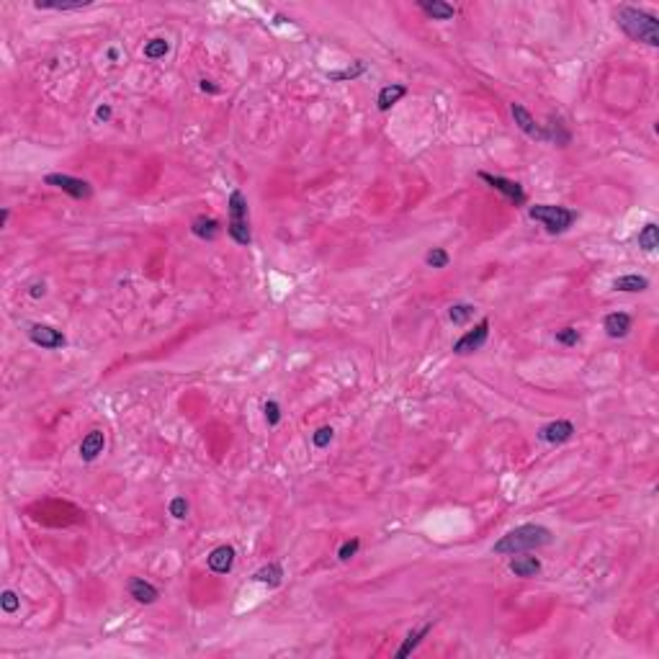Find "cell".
Listing matches in <instances>:
<instances>
[{"instance_id": "cell-1", "label": "cell", "mask_w": 659, "mask_h": 659, "mask_svg": "<svg viewBox=\"0 0 659 659\" xmlns=\"http://www.w3.org/2000/svg\"><path fill=\"white\" fill-rule=\"evenodd\" d=\"M613 19L629 39L641 41L647 47H659V19L654 13L634 8V6H618L613 10Z\"/></svg>"}, {"instance_id": "cell-2", "label": "cell", "mask_w": 659, "mask_h": 659, "mask_svg": "<svg viewBox=\"0 0 659 659\" xmlns=\"http://www.w3.org/2000/svg\"><path fill=\"white\" fill-rule=\"evenodd\" d=\"M554 541V533L546 525L538 523H523L518 528H512L510 533H505L500 541L494 543L492 551L497 556H512V554H523V551L543 549Z\"/></svg>"}, {"instance_id": "cell-3", "label": "cell", "mask_w": 659, "mask_h": 659, "mask_svg": "<svg viewBox=\"0 0 659 659\" xmlns=\"http://www.w3.org/2000/svg\"><path fill=\"white\" fill-rule=\"evenodd\" d=\"M227 211H229V222H227V235L235 240L237 245H250L253 242V232H250V207H247L245 193L235 188L229 198H227Z\"/></svg>"}, {"instance_id": "cell-4", "label": "cell", "mask_w": 659, "mask_h": 659, "mask_svg": "<svg viewBox=\"0 0 659 659\" xmlns=\"http://www.w3.org/2000/svg\"><path fill=\"white\" fill-rule=\"evenodd\" d=\"M528 217L533 222L546 227L549 235H564L574 222H577V211L569 207H559V204H533L528 209Z\"/></svg>"}, {"instance_id": "cell-5", "label": "cell", "mask_w": 659, "mask_h": 659, "mask_svg": "<svg viewBox=\"0 0 659 659\" xmlns=\"http://www.w3.org/2000/svg\"><path fill=\"white\" fill-rule=\"evenodd\" d=\"M44 183L52 188H59L62 193H67L70 198H78V201H88L93 196V186L88 180L67 176V173H50V176H44Z\"/></svg>"}, {"instance_id": "cell-6", "label": "cell", "mask_w": 659, "mask_h": 659, "mask_svg": "<svg viewBox=\"0 0 659 659\" xmlns=\"http://www.w3.org/2000/svg\"><path fill=\"white\" fill-rule=\"evenodd\" d=\"M479 178H482L490 188H494L497 193H502V196L510 201L512 207H523V204H525V191H523L521 183H515V180H510V178L492 176V173H487V170H482Z\"/></svg>"}, {"instance_id": "cell-7", "label": "cell", "mask_w": 659, "mask_h": 659, "mask_svg": "<svg viewBox=\"0 0 659 659\" xmlns=\"http://www.w3.org/2000/svg\"><path fill=\"white\" fill-rule=\"evenodd\" d=\"M487 337H490V320H482V322L474 327V330L463 333L461 337L453 343V353H456V355L477 353V351H482V348H484Z\"/></svg>"}, {"instance_id": "cell-8", "label": "cell", "mask_w": 659, "mask_h": 659, "mask_svg": "<svg viewBox=\"0 0 659 659\" xmlns=\"http://www.w3.org/2000/svg\"><path fill=\"white\" fill-rule=\"evenodd\" d=\"M29 340L34 345H39V348H44V351H59V348L67 345V337L59 330H54L50 325H39V322L29 327Z\"/></svg>"}, {"instance_id": "cell-9", "label": "cell", "mask_w": 659, "mask_h": 659, "mask_svg": "<svg viewBox=\"0 0 659 659\" xmlns=\"http://www.w3.org/2000/svg\"><path fill=\"white\" fill-rule=\"evenodd\" d=\"M574 433H577V428H574L569 420H551V423L541 425L536 435H538V441L551 443V446H559V443L572 441Z\"/></svg>"}, {"instance_id": "cell-10", "label": "cell", "mask_w": 659, "mask_h": 659, "mask_svg": "<svg viewBox=\"0 0 659 659\" xmlns=\"http://www.w3.org/2000/svg\"><path fill=\"white\" fill-rule=\"evenodd\" d=\"M510 114L515 118V124L521 129L523 134H528L531 139H538V142H546V129L531 116V111L525 109L523 103H510Z\"/></svg>"}, {"instance_id": "cell-11", "label": "cell", "mask_w": 659, "mask_h": 659, "mask_svg": "<svg viewBox=\"0 0 659 659\" xmlns=\"http://www.w3.org/2000/svg\"><path fill=\"white\" fill-rule=\"evenodd\" d=\"M235 559H237L235 546L222 543V546H217V549H214L207 556V564H209V569L214 572V574H229V572H232V567H235Z\"/></svg>"}, {"instance_id": "cell-12", "label": "cell", "mask_w": 659, "mask_h": 659, "mask_svg": "<svg viewBox=\"0 0 659 659\" xmlns=\"http://www.w3.org/2000/svg\"><path fill=\"white\" fill-rule=\"evenodd\" d=\"M508 567H510L512 574L521 577V580H531V577H538V574H541V559H538V556H528V554H512Z\"/></svg>"}, {"instance_id": "cell-13", "label": "cell", "mask_w": 659, "mask_h": 659, "mask_svg": "<svg viewBox=\"0 0 659 659\" xmlns=\"http://www.w3.org/2000/svg\"><path fill=\"white\" fill-rule=\"evenodd\" d=\"M129 595L137 603H142V605H152V603L160 598V590L152 582L145 580V577H132V580H129Z\"/></svg>"}, {"instance_id": "cell-14", "label": "cell", "mask_w": 659, "mask_h": 659, "mask_svg": "<svg viewBox=\"0 0 659 659\" xmlns=\"http://www.w3.org/2000/svg\"><path fill=\"white\" fill-rule=\"evenodd\" d=\"M603 330H605V335L613 337V340L626 337V335L631 333V315H626V312H610V315H605V320H603Z\"/></svg>"}, {"instance_id": "cell-15", "label": "cell", "mask_w": 659, "mask_h": 659, "mask_svg": "<svg viewBox=\"0 0 659 659\" xmlns=\"http://www.w3.org/2000/svg\"><path fill=\"white\" fill-rule=\"evenodd\" d=\"M103 448H106V435H103V430H90V433L83 438V443H80V459H83V461H96L101 453H103Z\"/></svg>"}, {"instance_id": "cell-16", "label": "cell", "mask_w": 659, "mask_h": 659, "mask_svg": "<svg viewBox=\"0 0 659 659\" xmlns=\"http://www.w3.org/2000/svg\"><path fill=\"white\" fill-rule=\"evenodd\" d=\"M417 8L433 21H451L456 16V8L451 3H443V0H417Z\"/></svg>"}, {"instance_id": "cell-17", "label": "cell", "mask_w": 659, "mask_h": 659, "mask_svg": "<svg viewBox=\"0 0 659 659\" xmlns=\"http://www.w3.org/2000/svg\"><path fill=\"white\" fill-rule=\"evenodd\" d=\"M253 580L271 587V590H275V587H281V582H284V567H281L278 561H268V564H263V567L253 574Z\"/></svg>"}, {"instance_id": "cell-18", "label": "cell", "mask_w": 659, "mask_h": 659, "mask_svg": "<svg viewBox=\"0 0 659 659\" xmlns=\"http://www.w3.org/2000/svg\"><path fill=\"white\" fill-rule=\"evenodd\" d=\"M404 96H407V85H402V83L384 85V88L379 90V96H376V109H379V111H389L394 103H399Z\"/></svg>"}, {"instance_id": "cell-19", "label": "cell", "mask_w": 659, "mask_h": 659, "mask_svg": "<svg viewBox=\"0 0 659 659\" xmlns=\"http://www.w3.org/2000/svg\"><path fill=\"white\" fill-rule=\"evenodd\" d=\"M613 289H616V291H623V294H641V291L649 289V278L639 273L618 275V278L613 281Z\"/></svg>"}, {"instance_id": "cell-20", "label": "cell", "mask_w": 659, "mask_h": 659, "mask_svg": "<svg viewBox=\"0 0 659 659\" xmlns=\"http://www.w3.org/2000/svg\"><path fill=\"white\" fill-rule=\"evenodd\" d=\"M430 631H433V620L423 623L420 629H412V631H410V634H407V639L402 641V647L397 649V657H399V659H402V657H410V654H412V651L417 649V647H420V641H423L425 636L430 634Z\"/></svg>"}, {"instance_id": "cell-21", "label": "cell", "mask_w": 659, "mask_h": 659, "mask_svg": "<svg viewBox=\"0 0 659 659\" xmlns=\"http://www.w3.org/2000/svg\"><path fill=\"white\" fill-rule=\"evenodd\" d=\"M219 222L214 217H207V214H201V217H196L193 222H191V232H193V237H198V240H217L219 235Z\"/></svg>"}, {"instance_id": "cell-22", "label": "cell", "mask_w": 659, "mask_h": 659, "mask_svg": "<svg viewBox=\"0 0 659 659\" xmlns=\"http://www.w3.org/2000/svg\"><path fill=\"white\" fill-rule=\"evenodd\" d=\"M546 142H551V145H559V147H567L572 142V134L569 129L564 127V121H561L559 116H549V124H546Z\"/></svg>"}, {"instance_id": "cell-23", "label": "cell", "mask_w": 659, "mask_h": 659, "mask_svg": "<svg viewBox=\"0 0 659 659\" xmlns=\"http://www.w3.org/2000/svg\"><path fill=\"white\" fill-rule=\"evenodd\" d=\"M366 72V62L364 59H355L353 65H348L345 70H335V72H327V78L335 80V83H348V80L361 78Z\"/></svg>"}, {"instance_id": "cell-24", "label": "cell", "mask_w": 659, "mask_h": 659, "mask_svg": "<svg viewBox=\"0 0 659 659\" xmlns=\"http://www.w3.org/2000/svg\"><path fill=\"white\" fill-rule=\"evenodd\" d=\"M639 247L644 250V253H654L659 247V227L654 224V222H649V224L641 227L639 232Z\"/></svg>"}, {"instance_id": "cell-25", "label": "cell", "mask_w": 659, "mask_h": 659, "mask_svg": "<svg viewBox=\"0 0 659 659\" xmlns=\"http://www.w3.org/2000/svg\"><path fill=\"white\" fill-rule=\"evenodd\" d=\"M474 312H477V306L474 304L459 302V304H453L451 309H448V320H451L453 325H466V322L474 317Z\"/></svg>"}, {"instance_id": "cell-26", "label": "cell", "mask_w": 659, "mask_h": 659, "mask_svg": "<svg viewBox=\"0 0 659 659\" xmlns=\"http://www.w3.org/2000/svg\"><path fill=\"white\" fill-rule=\"evenodd\" d=\"M93 3L90 0H75V3H47V0H36L34 8L36 10H80V8H90Z\"/></svg>"}, {"instance_id": "cell-27", "label": "cell", "mask_w": 659, "mask_h": 659, "mask_svg": "<svg viewBox=\"0 0 659 659\" xmlns=\"http://www.w3.org/2000/svg\"><path fill=\"white\" fill-rule=\"evenodd\" d=\"M170 52V41L163 39V36H158V39H149L147 44H145V57L147 59H163Z\"/></svg>"}, {"instance_id": "cell-28", "label": "cell", "mask_w": 659, "mask_h": 659, "mask_svg": "<svg viewBox=\"0 0 659 659\" xmlns=\"http://www.w3.org/2000/svg\"><path fill=\"white\" fill-rule=\"evenodd\" d=\"M425 263L430 268H448V263H451V255L443 250V247H433V250H428L425 253Z\"/></svg>"}, {"instance_id": "cell-29", "label": "cell", "mask_w": 659, "mask_h": 659, "mask_svg": "<svg viewBox=\"0 0 659 659\" xmlns=\"http://www.w3.org/2000/svg\"><path fill=\"white\" fill-rule=\"evenodd\" d=\"M554 337H556V343H559V345H564V348H572V345L580 343L582 335H580V330H577V327H561V330H556V335H554Z\"/></svg>"}, {"instance_id": "cell-30", "label": "cell", "mask_w": 659, "mask_h": 659, "mask_svg": "<svg viewBox=\"0 0 659 659\" xmlns=\"http://www.w3.org/2000/svg\"><path fill=\"white\" fill-rule=\"evenodd\" d=\"M167 512L176 518V521H186L188 518V500L186 497H173L167 505Z\"/></svg>"}, {"instance_id": "cell-31", "label": "cell", "mask_w": 659, "mask_h": 659, "mask_svg": "<svg viewBox=\"0 0 659 659\" xmlns=\"http://www.w3.org/2000/svg\"><path fill=\"white\" fill-rule=\"evenodd\" d=\"M0 608H3V613H16V610L21 608V598L16 595L13 590H3V595H0Z\"/></svg>"}, {"instance_id": "cell-32", "label": "cell", "mask_w": 659, "mask_h": 659, "mask_svg": "<svg viewBox=\"0 0 659 659\" xmlns=\"http://www.w3.org/2000/svg\"><path fill=\"white\" fill-rule=\"evenodd\" d=\"M335 438V430L333 428H317L315 433H312V443H315V448H327L330 443H333Z\"/></svg>"}, {"instance_id": "cell-33", "label": "cell", "mask_w": 659, "mask_h": 659, "mask_svg": "<svg viewBox=\"0 0 659 659\" xmlns=\"http://www.w3.org/2000/svg\"><path fill=\"white\" fill-rule=\"evenodd\" d=\"M263 412H266V423L271 425V428H275V425L281 423V404L275 402V399H268V402L263 404Z\"/></svg>"}, {"instance_id": "cell-34", "label": "cell", "mask_w": 659, "mask_h": 659, "mask_svg": "<svg viewBox=\"0 0 659 659\" xmlns=\"http://www.w3.org/2000/svg\"><path fill=\"white\" fill-rule=\"evenodd\" d=\"M358 549H361V538H351V541H345L340 549H337V559L340 561H351L358 554Z\"/></svg>"}, {"instance_id": "cell-35", "label": "cell", "mask_w": 659, "mask_h": 659, "mask_svg": "<svg viewBox=\"0 0 659 659\" xmlns=\"http://www.w3.org/2000/svg\"><path fill=\"white\" fill-rule=\"evenodd\" d=\"M111 116H114V109H111L109 103H101L98 109H96V118H98V121H103V124H106V121H111Z\"/></svg>"}, {"instance_id": "cell-36", "label": "cell", "mask_w": 659, "mask_h": 659, "mask_svg": "<svg viewBox=\"0 0 659 659\" xmlns=\"http://www.w3.org/2000/svg\"><path fill=\"white\" fill-rule=\"evenodd\" d=\"M29 294L34 296V299H39V296L47 294V286H44V284H34V286L29 289Z\"/></svg>"}, {"instance_id": "cell-37", "label": "cell", "mask_w": 659, "mask_h": 659, "mask_svg": "<svg viewBox=\"0 0 659 659\" xmlns=\"http://www.w3.org/2000/svg\"><path fill=\"white\" fill-rule=\"evenodd\" d=\"M201 90H204V93H207V90H209V93H219V88H217V85H214V83H211V80H207V78L201 80Z\"/></svg>"}, {"instance_id": "cell-38", "label": "cell", "mask_w": 659, "mask_h": 659, "mask_svg": "<svg viewBox=\"0 0 659 659\" xmlns=\"http://www.w3.org/2000/svg\"><path fill=\"white\" fill-rule=\"evenodd\" d=\"M8 219H10V209H8V207H3V211H0V227L8 224Z\"/></svg>"}]
</instances>
